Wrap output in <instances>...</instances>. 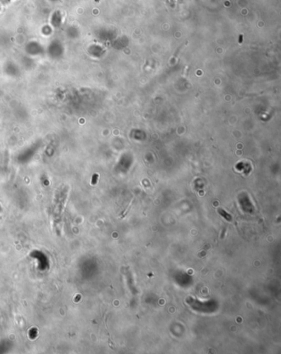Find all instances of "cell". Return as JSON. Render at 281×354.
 <instances>
[{"instance_id": "obj_1", "label": "cell", "mask_w": 281, "mask_h": 354, "mask_svg": "<svg viewBox=\"0 0 281 354\" xmlns=\"http://www.w3.org/2000/svg\"><path fill=\"white\" fill-rule=\"evenodd\" d=\"M219 214H221L222 216H224L226 218V219L228 220H231V216H229V215H228L227 213H225V211H222V210H221V209H219Z\"/></svg>"}]
</instances>
